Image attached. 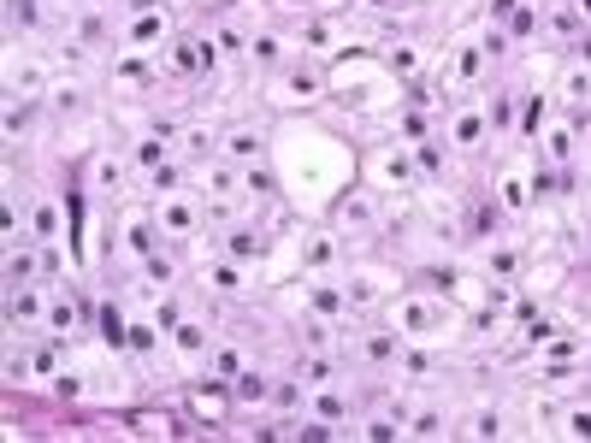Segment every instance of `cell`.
Instances as JSON below:
<instances>
[{
	"mask_svg": "<svg viewBox=\"0 0 591 443\" xmlns=\"http://www.w3.org/2000/svg\"><path fill=\"white\" fill-rule=\"evenodd\" d=\"M249 65H255V71H266V77H272V71L284 65V42H278L272 30H261V36H249Z\"/></svg>",
	"mask_w": 591,
	"mask_h": 443,
	"instance_id": "f1b7e54d",
	"label": "cell"
},
{
	"mask_svg": "<svg viewBox=\"0 0 591 443\" xmlns=\"http://www.w3.org/2000/svg\"><path fill=\"white\" fill-rule=\"evenodd\" d=\"M201 48H207V65H219V60H249V36H243L237 24H219V30H213Z\"/></svg>",
	"mask_w": 591,
	"mask_h": 443,
	"instance_id": "7402d4cb",
	"label": "cell"
},
{
	"mask_svg": "<svg viewBox=\"0 0 591 443\" xmlns=\"http://www.w3.org/2000/svg\"><path fill=\"white\" fill-rule=\"evenodd\" d=\"M48 65L30 60V54H12L6 60V101H48Z\"/></svg>",
	"mask_w": 591,
	"mask_h": 443,
	"instance_id": "9c48e42d",
	"label": "cell"
},
{
	"mask_svg": "<svg viewBox=\"0 0 591 443\" xmlns=\"http://www.w3.org/2000/svg\"><path fill=\"white\" fill-rule=\"evenodd\" d=\"M331 343H337V319H320V314L302 319V349L308 355H331Z\"/></svg>",
	"mask_w": 591,
	"mask_h": 443,
	"instance_id": "f546056e",
	"label": "cell"
},
{
	"mask_svg": "<svg viewBox=\"0 0 591 443\" xmlns=\"http://www.w3.org/2000/svg\"><path fill=\"white\" fill-rule=\"evenodd\" d=\"M308 414L326 420V426H343V420H349V402L337 396V384H314V390H308Z\"/></svg>",
	"mask_w": 591,
	"mask_h": 443,
	"instance_id": "d4e9b609",
	"label": "cell"
},
{
	"mask_svg": "<svg viewBox=\"0 0 591 443\" xmlns=\"http://www.w3.org/2000/svg\"><path fill=\"white\" fill-rule=\"evenodd\" d=\"M337 219H343L349 231H361V225H373V219H379V207H373V195H367V190H349L343 201H337Z\"/></svg>",
	"mask_w": 591,
	"mask_h": 443,
	"instance_id": "83f0119b",
	"label": "cell"
},
{
	"mask_svg": "<svg viewBox=\"0 0 591 443\" xmlns=\"http://www.w3.org/2000/svg\"><path fill=\"white\" fill-rule=\"evenodd\" d=\"M331 42H337L331 24H308V48H314V54H331Z\"/></svg>",
	"mask_w": 591,
	"mask_h": 443,
	"instance_id": "11a10c76",
	"label": "cell"
},
{
	"mask_svg": "<svg viewBox=\"0 0 591 443\" xmlns=\"http://www.w3.org/2000/svg\"><path fill=\"white\" fill-rule=\"evenodd\" d=\"M77 107H83V89H77V83H60V89H54V113H60V119H71Z\"/></svg>",
	"mask_w": 591,
	"mask_h": 443,
	"instance_id": "681fc988",
	"label": "cell"
},
{
	"mask_svg": "<svg viewBox=\"0 0 591 443\" xmlns=\"http://www.w3.org/2000/svg\"><path fill=\"white\" fill-rule=\"evenodd\" d=\"M24 207H30V237H36V243H60V237H66V213H60V201L48 190H36Z\"/></svg>",
	"mask_w": 591,
	"mask_h": 443,
	"instance_id": "7c38bea8",
	"label": "cell"
},
{
	"mask_svg": "<svg viewBox=\"0 0 591 443\" xmlns=\"http://www.w3.org/2000/svg\"><path fill=\"white\" fill-rule=\"evenodd\" d=\"M532 30H538V18H532V6H526V0H521V12L509 18V42H526Z\"/></svg>",
	"mask_w": 591,
	"mask_h": 443,
	"instance_id": "816d5d0a",
	"label": "cell"
},
{
	"mask_svg": "<svg viewBox=\"0 0 591 443\" xmlns=\"http://www.w3.org/2000/svg\"><path fill=\"white\" fill-rule=\"evenodd\" d=\"M515 12H521V0H491V6H485V18H491L497 30H509V18H515Z\"/></svg>",
	"mask_w": 591,
	"mask_h": 443,
	"instance_id": "f5cc1de1",
	"label": "cell"
},
{
	"mask_svg": "<svg viewBox=\"0 0 591 443\" xmlns=\"http://www.w3.org/2000/svg\"><path fill=\"white\" fill-rule=\"evenodd\" d=\"M243 190L249 195H278V178L266 166H243Z\"/></svg>",
	"mask_w": 591,
	"mask_h": 443,
	"instance_id": "bcb514c9",
	"label": "cell"
},
{
	"mask_svg": "<svg viewBox=\"0 0 591 443\" xmlns=\"http://www.w3.org/2000/svg\"><path fill=\"white\" fill-rule=\"evenodd\" d=\"M485 65H491L485 42H467V48H456V60H450V77H456V89H473V83L485 77Z\"/></svg>",
	"mask_w": 591,
	"mask_h": 443,
	"instance_id": "603a6c76",
	"label": "cell"
},
{
	"mask_svg": "<svg viewBox=\"0 0 591 443\" xmlns=\"http://www.w3.org/2000/svg\"><path fill=\"white\" fill-rule=\"evenodd\" d=\"M343 308H349V290L337 284V272H314V284H308V314L343 319Z\"/></svg>",
	"mask_w": 591,
	"mask_h": 443,
	"instance_id": "9a60e30c",
	"label": "cell"
},
{
	"mask_svg": "<svg viewBox=\"0 0 591 443\" xmlns=\"http://www.w3.org/2000/svg\"><path fill=\"white\" fill-rule=\"evenodd\" d=\"M485 136H491V113H485L479 101H461L456 113H450V125H444V142H450L456 154H473V148H485Z\"/></svg>",
	"mask_w": 591,
	"mask_h": 443,
	"instance_id": "ba28073f",
	"label": "cell"
},
{
	"mask_svg": "<svg viewBox=\"0 0 591 443\" xmlns=\"http://www.w3.org/2000/svg\"><path fill=\"white\" fill-rule=\"evenodd\" d=\"M36 278H42V243H12L6 249V290L36 284Z\"/></svg>",
	"mask_w": 591,
	"mask_h": 443,
	"instance_id": "ac0fdd59",
	"label": "cell"
},
{
	"mask_svg": "<svg viewBox=\"0 0 591 443\" xmlns=\"http://www.w3.org/2000/svg\"><path fill=\"white\" fill-rule=\"evenodd\" d=\"M113 77H119V83H136V89H148V83H154V54H142V48H119Z\"/></svg>",
	"mask_w": 591,
	"mask_h": 443,
	"instance_id": "cb8c5ba5",
	"label": "cell"
},
{
	"mask_svg": "<svg viewBox=\"0 0 591 443\" xmlns=\"http://www.w3.org/2000/svg\"><path fill=\"white\" fill-rule=\"evenodd\" d=\"M148 190H154V195H172V190H184V166H178V160H166V166H154V172H148Z\"/></svg>",
	"mask_w": 591,
	"mask_h": 443,
	"instance_id": "60d3db41",
	"label": "cell"
},
{
	"mask_svg": "<svg viewBox=\"0 0 591 443\" xmlns=\"http://www.w3.org/2000/svg\"><path fill=\"white\" fill-rule=\"evenodd\" d=\"M544 160H550V166H568V160H574V125L544 130Z\"/></svg>",
	"mask_w": 591,
	"mask_h": 443,
	"instance_id": "836d02e7",
	"label": "cell"
},
{
	"mask_svg": "<svg viewBox=\"0 0 591 443\" xmlns=\"http://www.w3.org/2000/svg\"><path fill=\"white\" fill-rule=\"evenodd\" d=\"M497 201H503V213H526L532 190H526V178H521V172H503V178H497Z\"/></svg>",
	"mask_w": 591,
	"mask_h": 443,
	"instance_id": "d590c367",
	"label": "cell"
},
{
	"mask_svg": "<svg viewBox=\"0 0 591 443\" xmlns=\"http://www.w3.org/2000/svg\"><path fill=\"white\" fill-rule=\"evenodd\" d=\"M231 396H237L243 408H261V402H272V379H266L261 367H243V373L231 379Z\"/></svg>",
	"mask_w": 591,
	"mask_h": 443,
	"instance_id": "484cf974",
	"label": "cell"
},
{
	"mask_svg": "<svg viewBox=\"0 0 591 443\" xmlns=\"http://www.w3.org/2000/svg\"><path fill=\"white\" fill-rule=\"evenodd\" d=\"M125 343H131L136 355H148V349L160 343V325H148V319H131V325H125Z\"/></svg>",
	"mask_w": 591,
	"mask_h": 443,
	"instance_id": "ee69618b",
	"label": "cell"
},
{
	"mask_svg": "<svg viewBox=\"0 0 591 443\" xmlns=\"http://www.w3.org/2000/svg\"><path fill=\"white\" fill-rule=\"evenodd\" d=\"M225 249H231V260H249V254H255V231H231Z\"/></svg>",
	"mask_w": 591,
	"mask_h": 443,
	"instance_id": "db71d44e",
	"label": "cell"
},
{
	"mask_svg": "<svg viewBox=\"0 0 591 443\" xmlns=\"http://www.w3.org/2000/svg\"><path fill=\"white\" fill-rule=\"evenodd\" d=\"M396 367H402V379H426V373H432V355H426V349H402Z\"/></svg>",
	"mask_w": 591,
	"mask_h": 443,
	"instance_id": "7dc6e473",
	"label": "cell"
},
{
	"mask_svg": "<svg viewBox=\"0 0 591 443\" xmlns=\"http://www.w3.org/2000/svg\"><path fill=\"white\" fill-rule=\"evenodd\" d=\"M219 154L231 160V166H261L266 160V130L261 125H237L219 136Z\"/></svg>",
	"mask_w": 591,
	"mask_h": 443,
	"instance_id": "8fae6325",
	"label": "cell"
},
{
	"mask_svg": "<svg viewBox=\"0 0 591 443\" xmlns=\"http://www.w3.org/2000/svg\"><path fill=\"white\" fill-rule=\"evenodd\" d=\"M402 142H432V113L426 107H408L402 113Z\"/></svg>",
	"mask_w": 591,
	"mask_h": 443,
	"instance_id": "7bdbcfd3",
	"label": "cell"
},
{
	"mask_svg": "<svg viewBox=\"0 0 591 443\" xmlns=\"http://www.w3.org/2000/svg\"><path fill=\"white\" fill-rule=\"evenodd\" d=\"M237 195H243V166H231L225 154L207 160V172H201V207H207L213 219H225V213L237 207Z\"/></svg>",
	"mask_w": 591,
	"mask_h": 443,
	"instance_id": "5b68a950",
	"label": "cell"
},
{
	"mask_svg": "<svg viewBox=\"0 0 591 443\" xmlns=\"http://www.w3.org/2000/svg\"><path fill=\"white\" fill-rule=\"evenodd\" d=\"M213 142H219L213 125H184V130H178V154H190V160H207V154H213Z\"/></svg>",
	"mask_w": 591,
	"mask_h": 443,
	"instance_id": "e575fe53",
	"label": "cell"
},
{
	"mask_svg": "<svg viewBox=\"0 0 591 443\" xmlns=\"http://www.w3.org/2000/svg\"><path fill=\"white\" fill-rule=\"evenodd\" d=\"M479 266H485V278H497V284H509L515 272H521V243H485V254H479Z\"/></svg>",
	"mask_w": 591,
	"mask_h": 443,
	"instance_id": "44dd1931",
	"label": "cell"
},
{
	"mask_svg": "<svg viewBox=\"0 0 591 443\" xmlns=\"http://www.w3.org/2000/svg\"><path fill=\"white\" fill-rule=\"evenodd\" d=\"M160 237H166L160 219H125V225H119V243H125V260H131V266H142L148 254H160Z\"/></svg>",
	"mask_w": 591,
	"mask_h": 443,
	"instance_id": "5bb4252c",
	"label": "cell"
},
{
	"mask_svg": "<svg viewBox=\"0 0 591 443\" xmlns=\"http://www.w3.org/2000/svg\"><path fill=\"white\" fill-rule=\"evenodd\" d=\"M302 384H308V390H314V384H337V361H331V355H308V361H302Z\"/></svg>",
	"mask_w": 591,
	"mask_h": 443,
	"instance_id": "b9f144b4",
	"label": "cell"
},
{
	"mask_svg": "<svg viewBox=\"0 0 591 443\" xmlns=\"http://www.w3.org/2000/svg\"><path fill=\"white\" fill-rule=\"evenodd\" d=\"M142 278H148L154 290H166V278H172V260H166V254H148V260H142Z\"/></svg>",
	"mask_w": 591,
	"mask_h": 443,
	"instance_id": "c3c4849f",
	"label": "cell"
},
{
	"mask_svg": "<svg viewBox=\"0 0 591 443\" xmlns=\"http://www.w3.org/2000/svg\"><path fill=\"white\" fill-rule=\"evenodd\" d=\"M562 438H586L591 443V408H562Z\"/></svg>",
	"mask_w": 591,
	"mask_h": 443,
	"instance_id": "f6af8a7d",
	"label": "cell"
},
{
	"mask_svg": "<svg viewBox=\"0 0 591 443\" xmlns=\"http://www.w3.org/2000/svg\"><path fill=\"white\" fill-rule=\"evenodd\" d=\"M154 6H166V0H125V12H154Z\"/></svg>",
	"mask_w": 591,
	"mask_h": 443,
	"instance_id": "680465c9",
	"label": "cell"
},
{
	"mask_svg": "<svg viewBox=\"0 0 591 443\" xmlns=\"http://www.w3.org/2000/svg\"><path fill=\"white\" fill-rule=\"evenodd\" d=\"M125 48H142V54H166V42H172V18H166V6H154V12H125V36H119Z\"/></svg>",
	"mask_w": 591,
	"mask_h": 443,
	"instance_id": "52a82bcc",
	"label": "cell"
},
{
	"mask_svg": "<svg viewBox=\"0 0 591 443\" xmlns=\"http://www.w3.org/2000/svg\"><path fill=\"white\" fill-rule=\"evenodd\" d=\"M48 302H54V290H48L42 278L6 290V337H36V331L48 325Z\"/></svg>",
	"mask_w": 591,
	"mask_h": 443,
	"instance_id": "7a4b0ae2",
	"label": "cell"
},
{
	"mask_svg": "<svg viewBox=\"0 0 591 443\" xmlns=\"http://www.w3.org/2000/svg\"><path fill=\"white\" fill-rule=\"evenodd\" d=\"M131 178H136L131 154H119V148H95V154H89V178H83V190L125 195V190H131Z\"/></svg>",
	"mask_w": 591,
	"mask_h": 443,
	"instance_id": "8992f818",
	"label": "cell"
},
{
	"mask_svg": "<svg viewBox=\"0 0 591 443\" xmlns=\"http://www.w3.org/2000/svg\"><path fill=\"white\" fill-rule=\"evenodd\" d=\"M367 438H402V426L396 420H367Z\"/></svg>",
	"mask_w": 591,
	"mask_h": 443,
	"instance_id": "6f0895ef",
	"label": "cell"
},
{
	"mask_svg": "<svg viewBox=\"0 0 591 443\" xmlns=\"http://www.w3.org/2000/svg\"><path fill=\"white\" fill-rule=\"evenodd\" d=\"M201 195H190V190H172V195H160L154 201V219H160V231H166V243H190L201 231Z\"/></svg>",
	"mask_w": 591,
	"mask_h": 443,
	"instance_id": "3957f363",
	"label": "cell"
},
{
	"mask_svg": "<svg viewBox=\"0 0 591 443\" xmlns=\"http://www.w3.org/2000/svg\"><path fill=\"white\" fill-rule=\"evenodd\" d=\"M166 65H172L178 77H196L201 65H207V48H201V42H166Z\"/></svg>",
	"mask_w": 591,
	"mask_h": 443,
	"instance_id": "4dcf8cb0",
	"label": "cell"
},
{
	"mask_svg": "<svg viewBox=\"0 0 591 443\" xmlns=\"http://www.w3.org/2000/svg\"><path fill=\"white\" fill-rule=\"evenodd\" d=\"M461 432H467V438H503V432H509V420H503V408H479Z\"/></svg>",
	"mask_w": 591,
	"mask_h": 443,
	"instance_id": "ab89813d",
	"label": "cell"
},
{
	"mask_svg": "<svg viewBox=\"0 0 591 443\" xmlns=\"http://www.w3.org/2000/svg\"><path fill=\"white\" fill-rule=\"evenodd\" d=\"M207 361H213V384H231L237 373H243V367H249L237 343H213V355H207Z\"/></svg>",
	"mask_w": 591,
	"mask_h": 443,
	"instance_id": "d6a6232c",
	"label": "cell"
},
{
	"mask_svg": "<svg viewBox=\"0 0 591 443\" xmlns=\"http://www.w3.org/2000/svg\"><path fill=\"white\" fill-rule=\"evenodd\" d=\"M48 101H6V142H24V130L42 125Z\"/></svg>",
	"mask_w": 591,
	"mask_h": 443,
	"instance_id": "4316f807",
	"label": "cell"
},
{
	"mask_svg": "<svg viewBox=\"0 0 591 443\" xmlns=\"http://www.w3.org/2000/svg\"><path fill=\"white\" fill-rule=\"evenodd\" d=\"M444 432V414L438 408H414L408 420H402V438H438Z\"/></svg>",
	"mask_w": 591,
	"mask_h": 443,
	"instance_id": "f35d334b",
	"label": "cell"
},
{
	"mask_svg": "<svg viewBox=\"0 0 591 443\" xmlns=\"http://www.w3.org/2000/svg\"><path fill=\"white\" fill-rule=\"evenodd\" d=\"M402 343H408V337H402V331H367V337H361V361H367V367H396V361H402Z\"/></svg>",
	"mask_w": 591,
	"mask_h": 443,
	"instance_id": "ffe728a7",
	"label": "cell"
},
{
	"mask_svg": "<svg viewBox=\"0 0 591 443\" xmlns=\"http://www.w3.org/2000/svg\"><path fill=\"white\" fill-rule=\"evenodd\" d=\"M420 184V160H414V142H379L367 154V190H414Z\"/></svg>",
	"mask_w": 591,
	"mask_h": 443,
	"instance_id": "6da1fadb",
	"label": "cell"
},
{
	"mask_svg": "<svg viewBox=\"0 0 591 443\" xmlns=\"http://www.w3.org/2000/svg\"><path fill=\"white\" fill-rule=\"evenodd\" d=\"M302 266H308V272H337V266H343V243H337V231H314V237H302Z\"/></svg>",
	"mask_w": 591,
	"mask_h": 443,
	"instance_id": "d6986e66",
	"label": "cell"
},
{
	"mask_svg": "<svg viewBox=\"0 0 591 443\" xmlns=\"http://www.w3.org/2000/svg\"><path fill=\"white\" fill-rule=\"evenodd\" d=\"M207 290L213 296H237L243 290V260H213L207 266Z\"/></svg>",
	"mask_w": 591,
	"mask_h": 443,
	"instance_id": "1f68e13d",
	"label": "cell"
},
{
	"mask_svg": "<svg viewBox=\"0 0 591 443\" xmlns=\"http://www.w3.org/2000/svg\"><path fill=\"white\" fill-rule=\"evenodd\" d=\"M556 101H562V107H574V113H586V107H591V65L586 60L562 65V77H556Z\"/></svg>",
	"mask_w": 591,
	"mask_h": 443,
	"instance_id": "2e32d148",
	"label": "cell"
},
{
	"mask_svg": "<svg viewBox=\"0 0 591 443\" xmlns=\"http://www.w3.org/2000/svg\"><path fill=\"white\" fill-rule=\"evenodd\" d=\"M166 160H172V130H142V136L131 142V166L142 172V178H148L154 166H166Z\"/></svg>",
	"mask_w": 591,
	"mask_h": 443,
	"instance_id": "e0dca14e",
	"label": "cell"
},
{
	"mask_svg": "<svg viewBox=\"0 0 591 443\" xmlns=\"http://www.w3.org/2000/svg\"><path fill=\"white\" fill-rule=\"evenodd\" d=\"M574 12H580V18L591 24V0H574Z\"/></svg>",
	"mask_w": 591,
	"mask_h": 443,
	"instance_id": "91938a15",
	"label": "cell"
},
{
	"mask_svg": "<svg viewBox=\"0 0 591 443\" xmlns=\"http://www.w3.org/2000/svg\"><path fill=\"white\" fill-rule=\"evenodd\" d=\"M574 24H586V18H580V12H550V30H556V36H568Z\"/></svg>",
	"mask_w": 591,
	"mask_h": 443,
	"instance_id": "9f6ffc18",
	"label": "cell"
},
{
	"mask_svg": "<svg viewBox=\"0 0 591 443\" xmlns=\"http://www.w3.org/2000/svg\"><path fill=\"white\" fill-rule=\"evenodd\" d=\"M71 36H77V42H107V18H101V6H77Z\"/></svg>",
	"mask_w": 591,
	"mask_h": 443,
	"instance_id": "74e56055",
	"label": "cell"
},
{
	"mask_svg": "<svg viewBox=\"0 0 591 443\" xmlns=\"http://www.w3.org/2000/svg\"><path fill=\"white\" fill-rule=\"evenodd\" d=\"M391 71L396 77H420V48H391Z\"/></svg>",
	"mask_w": 591,
	"mask_h": 443,
	"instance_id": "f907efd6",
	"label": "cell"
},
{
	"mask_svg": "<svg viewBox=\"0 0 591 443\" xmlns=\"http://www.w3.org/2000/svg\"><path fill=\"white\" fill-rule=\"evenodd\" d=\"M42 331H48V337H71V331H77V302H71V296H54V302H48V325H42Z\"/></svg>",
	"mask_w": 591,
	"mask_h": 443,
	"instance_id": "8d00e7d4",
	"label": "cell"
},
{
	"mask_svg": "<svg viewBox=\"0 0 591 443\" xmlns=\"http://www.w3.org/2000/svg\"><path fill=\"white\" fill-rule=\"evenodd\" d=\"M77 6H107V0H77Z\"/></svg>",
	"mask_w": 591,
	"mask_h": 443,
	"instance_id": "94428289",
	"label": "cell"
},
{
	"mask_svg": "<svg viewBox=\"0 0 591 443\" xmlns=\"http://www.w3.org/2000/svg\"><path fill=\"white\" fill-rule=\"evenodd\" d=\"M166 343H172V355L178 361H201V355H213V337H207V325L196 314H178L166 325Z\"/></svg>",
	"mask_w": 591,
	"mask_h": 443,
	"instance_id": "30bf717a",
	"label": "cell"
},
{
	"mask_svg": "<svg viewBox=\"0 0 591 443\" xmlns=\"http://www.w3.org/2000/svg\"><path fill=\"white\" fill-rule=\"evenodd\" d=\"M272 95H278L284 107H302V101H320V71H314V65H290V71H278V83H272Z\"/></svg>",
	"mask_w": 591,
	"mask_h": 443,
	"instance_id": "4fadbf2b",
	"label": "cell"
},
{
	"mask_svg": "<svg viewBox=\"0 0 591 443\" xmlns=\"http://www.w3.org/2000/svg\"><path fill=\"white\" fill-rule=\"evenodd\" d=\"M444 319H450V308H444V302H432V296H402V302L391 308V325L408 337V343L438 337V331H444Z\"/></svg>",
	"mask_w": 591,
	"mask_h": 443,
	"instance_id": "277c9868",
	"label": "cell"
}]
</instances>
